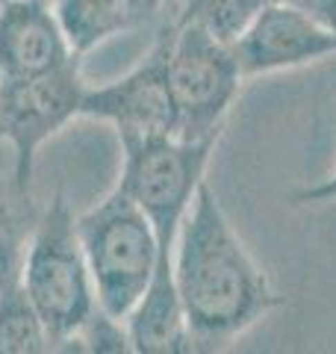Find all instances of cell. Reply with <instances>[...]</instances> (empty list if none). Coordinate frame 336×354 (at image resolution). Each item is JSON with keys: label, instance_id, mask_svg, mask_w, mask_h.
Returning a JSON list of instances; mask_svg holds the SVG:
<instances>
[{"label": "cell", "instance_id": "2e32d148", "mask_svg": "<svg viewBox=\"0 0 336 354\" xmlns=\"http://www.w3.org/2000/svg\"><path fill=\"white\" fill-rule=\"evenodd\" d=\"M289 3L304 6L307 12H312L324 27H328L336 36V0H289Z\"/></svg>", "mask_w": 336, "mask_h": 354}, {"label": "cell", "instance_id": "8992f818", "mask_svg": "<svg viewBox=\"0 0 336 354\" xmlns=\"http://www.w3.org/2000/svg\"><path fill=\"white\" fill-rule=\"evenodd\" d=\"M86 88L80 53L50 71L0 80V142L12 148V177L24 189H32L39 151L62 127L80 118Z\"/></svg>", "mask_w": 336, "mask_h": 354}, {"label": "cell", "instance_id": "6da1fadb", "mask_svg": "<svg viewBox=\"0 0 336 354\" xmlns=\"http://www.w3.org/2000/svg\"><path fill=\"white\" fill-rule=\"evenodd\" d=\"M174 283L186 310L192 351L204 354L230 348L286 304L207 183L177 230Z\"/></svg>", "mask_w": 336, "mask_h": 354}, {"label": "cell", "instance_id": "7c38bea8", "mask_svg": "<svg viewBox=\"0 0 336 354\" xmlns=\"http://www.w3.org/2000/svg\"><path fill=\"white\" fill-rule=\"evenodd\" d=\"M41 209L32 189H24L12 174H0V283L21 274L30 234Z\"/></svg>", "mask_w": 336, "mask_h": 354}, {"label": "cell", "instance_id": "3957f363", "mask_svg": "<svg viewBox=\"0 0 336 354\" xmlns=\"http://www.w3.org/2000/svg\"><path fill=\"white\" fill-rule=\"evenodd\" d=\"M77 236L92 272L97 304L118 322H124L148 290L156 263L174 260L162 257L151 218L118 186L77 216Z\"/></svg>", "mask_w": 336, "mask_h": 354}, {"label": "cell", "instance_id": "52a82bcc", "mask_svg": "<svg viewBox=\"0 0 336 354\" xmlns=\"http://www.w3.org/2000/svg\"><path fill=\"white\" fill-rule=\"evenodd\" d=\"M230 48L242 77L254 80L336 57V36L304 6L265 0Z\"/></svg>", "mask_w": 336, "mask_h": 354}, {"label": "cell", "instance_id": "8fae6325", "mask_svg": "<svg viewBox=\"0 0 336 354\" xmlns=\"http://www.w3.org/2000/svg\"><path fill=\"white\" fill-rule=\"evenodd\" d=\"M171 6L174 0H53V12L80 57L112 36L165 21Z\"/></svg>", "mask_w": 336, "mask_h": 354}, {"label": "cell", "instance_id": "4fadbf2b", "mask_svg": "<svg viewBox=\"0 0 336 354\" xmlns=\"http://www.w3.org/2000/svg\"><path fill=\"white\" fill-rule=\"evenodd\" d=\"M53 351L50 334L21 274L0 283V354H41Z\"/></svg>", "mask_w": 336, "mask_h": 354}, {"label": "cell", "instance_id": "5bb4252c", "mask_svg": "<svg viewBox=\"0 0 336 354\" xmlns=\"http://www.w3.org/2000/svg\"><path fill=\"white\" fill-rule=\"evenodd\" d=\"M265 0H174L165 21L174 24L204 27L221 41H233L248 27V21L260 12Z\"/></svg>", "mask_w": 336, "mask_h": 354}, {"label": "cell", "instance_id": "5b68a950", "mask_svg": "<svg viewBox=\"0 0 336 354\" xmlns=\"http://www.w3.org/2000/svg\"><path fill=\"white\" fill-rule=\"evenodd\" d=\"M218 139L148 136L121 142L118 189L133 198L160 239L162 257H174V242L183 218L204 186L207 165Z\"/></svg>", "mask_w": 336, "mask_h": 354}, {"label": "cell", "instance_id": "277c9868", "mask_svg": "<svg viewBox=\"0 0 336 354\" xmlns=\"http://www.w3.org/2000/svg\"><path fill=\"white\" fill-rule=\"evenodd\" d=\"M156 39L165 53L177 136L218 139L245 83L233 48L204 27L174 21H162Z\"/></svg>", "mask_w": 336, "mask_h": 354}, {"label": "cell", "instance_id": "ba28073f", "mask_svg": "<svg viewBox=\"0 0 336 354\" xmlns=\"http://www.w3.org/2000/svg\"><path fill=\"white\" fill-rule=\"evenodd\" d=\"M80 118L112 124L118 133V142L177 136V113L171 88H168L165 53L160 39L153 41L148 57L124 77L109 80L104 86H88Z\"/></svg>", "mask_w": 336, "mask_h": 354}, {"label": "cell", "instance_id": "7a4b0ae2", "mask_svg": "<svg viewBox=\"0 0 336 354\" xmlns=\"http://www.w3.org/2000/svg\"><path fill=\"white\" fill-rule=\"evenodd\" d=\"M21 283L48 328L53 351H80V337L100 313V304L62 189L39 213L24 251Z\"/></svg>", "mask_w": 336, "mask_h": 354}, {"label": "cell", "instance_id": "30bf717a", "mask_svg": "<svg viewBox=\"0 0 336 354\" xmlns=\"http://www.w3.org/2000/svg\"><path fill=\"white\" fill-rule=\"evenodd\" d=\"M124 330L130 351L136 354H189L186 310L174 283V260H160L148 290L124 316Z\"/></svg>", "mask_w": 336, "mask_h": 354}, {"label": "cell", "instance_id": "9a60e30c", "mask_svg": "<svg viewBox=\"0 0 336 354\" xmlns=\"http://www.w3.org/2000/svg\"><path fill=\"white\" fill-rule=\"evenodd\" d=\"M289 198H292V204H328V201H336V171L328 174L319 183L301 186V189H295Z\"/></svg>", "mask_w": 336, "mask_h": 354}, {"label": "cell", "instance_id": "9c48e42d", "mask_svg": "<svg viewBox=\"0 0 336 354\" xmlns=\"http://www.w3.org/2000/svg\"><path fill=\"white\" fill-rule=\"evenodd\" d=\"M50 0H0V80H21L74 57Z\"/></svg>", "mask_w": 336, "mask_h": 354}]
</instances>
